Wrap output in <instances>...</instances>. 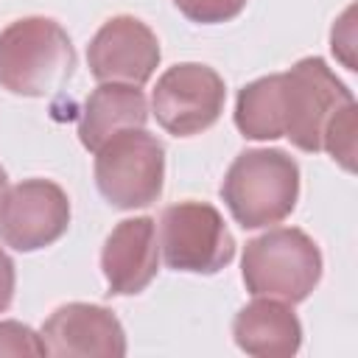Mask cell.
I'll use <instances>...</instances> for the list:
<instances>
[{"label": "cell", "mask_w": 358, "mask_h": 358, "mask_svg": "<svg viewBox=\"0 0 358 358\" xmlns=\"http://www.w3.org/2000/svg\"><path fill=\"white\" fill-rule=\"evenodd\" d=\"M355 103L352 92L319 56L246 84L235 101V126L249 140L288 137L299 151H322L330 120Z\"/></svg>", "instance_id": "cell-1"}, {"label": "cell", "mask_w": 358, "mask_h": 358, "mask_svg": "<svg viewBox=\"0 0 358 358\" xmlns=\"http://www.w3.org/2000/svg\"><path fill=\"white\" fill-rule=\"evenodd\" d=\"M221 199L243 229L280 224L299 199V165L282 148H249L235 157Z\"/></svg>", "instance_id": "cell-3"}, {"label": "cell", "mask_w": 358, "mask_h": 358, "mask_svg": "<svg viewBox=\"0 0 358 358\" xmlns=\"http://www.w3.org/2000/svg\"><path fill=\"white\" fill-rule=\"evenodd\" d=\"M101 268L109 285V294L131 296L148 288L159 268V246L154 218H126L120 221L101 252Z\"/></svg>", "instance_id": "cell-11"}, {"label": "cell", "mask_w": 358, "mask_h": 358, "mask_svg": "<svg viewBox=\"0 0 358 358\" xmlns=\"http://www.w3.org/2000/svg\"><path fill=\"white\" fill-rule=\"evenodd\" d=\"M162 255L168 268L215 274L235 257V238L221 213L207 201H179L159 218Z\"/></svg>", "instance_id": "cell-6"}, {"label": "cell", "mask_w": 358, "mask_h": 358, "mask_svg": "<svg viewBox=\"0 0 358 358\" xmlns=\"http://www.w3.org/2000/svg\"><path fill=\"white\" fill-rule=\"evenodd\" d=\"M227 101L224 78L201 62H182L168 67L151 92V112L157 123L173 137H190L210 129Z\"/></svg>", "instance_id": "cell-7"}, {"label": "cell", "mask_w": 358, "mask_h": 358, "mask_svg": "<svg viewBox=\"0 0 358 358\" xmlns=\"http://www.w3.org/2000/svg\"><path fill=\"white\" fill-rule=\"evenodd\" d=\"M48 355L59 358H120L126 355V333L117 316L103 305L67 302L59 305L42 324Z\"/></svg>", "instance_id": "cell-10"}, {"label": "cell", "mask_w": 358, "mask_h": 358, "mask_svg": "<svg viewBox=\"0 0 358 358\" xmlns=\"http://www.w3.org/2000/svg\"><path fill=\"white\" fill-rule=\"evenodd\" d=\"M322 148L344 171H352L355 168V162H352V157H355V103H350L347 109H341L330 120V126L324 131V140H322Z\"/></svg>", "instance_id": "cell-14"}, {"label": "cell", "mask_w": 358, "mask_h": 358, "mask_svg": "<svg viewBox=\"0 0 358 358\" xmlns=\"http://www.w3.org/2000/svg\"><path fill=\"white\" fill-rule=\"evenodd\" d=\"M241 274L252 296L296 305L308 299L322 280V252L308 232L277 227L246 243Z\"/></svg>", "instance_id": "cell-4"}, {"label": "cell", "mask_w": 358, "mask_h": 358, "mask_svg": "<svg viewBox=\"0 0 358 358\" xmlns=\"http://www.w3.org/2000/svg\"><path fill=\"white\" fill-rule=\"evenodd\" d=\"M14 282H17V274H14V260L3 252L0 246V313L8 310L11 299H14Z\"/></svg>", "instance_id": "cell-17"}, {"label": "cell", "mask_w": 358, "mask_h": 358, "mask_svg": "<svg viewBox=\"0 0 358 358\" xmlns=\"http://www.w3.org/2000/svg\"><path fill=\"white\" fill-rule=\"evenodd\" d=\"M90 73L103 81L143 87L159 64L157 34L131 14L109 17L87 48Z\"/></svg>", "instance_id": "cell-9"}, {"label": "cell", "mask_w": 358, "mask_h": 358, "mask_svg": "<svg viewBox=\"0 0 358 358\" xmlns=\"http://www.w3.org/2000/svg\"><path fill=\"white\" fill-rule=\"evenodd\" d=\"M70 227V199L50 179H25L0 201V241L17 252L56 243Z\"/></svg>", "instance_id": "cell-8"}, {"label": "cell", "mask_w": 358, "mask_h": 358, "mask_svg": "<svg viewBox=\"0 0 358 358\" xmlns=\"http://www.w3.org/2000/svg\"><path fill=\"white\" fill-rule=\"evenodd\" d=\"M0 355H48V347L28 324L0 322Z\"/></svg>", "instance_id": "cell-16"}, {"label": "cell", "mask_w": 358, "mask_h": 358, "mask_svg": "<svg viewBox=\"0 0 358 358\" xmlns=\"http://www.w3.org/2000/svg\"><path fill=\"white\" fill-rule=\"evenodd\" d=\"M165 148L145 129H120L95 151V185L117 210L148 207L159 199Z\"/></svg>", "instance_id": "cell-5"}, {"label": "cell", "mask_w": 358, "mask_h": 358, "mask_svg": "<svg viewBox=\"0 0 358 358\" xmlns=\"http://www.w3.org/2000/svg\"><path fill=\"white\" fill-rule=\"evenodd\" d=\"M235 344L246 355L257 358H288L302 347V324L282 299L257 296L243 305L232 322Z\"/></svg>", "instance_id": "cell-12"}, {"label": "cell", "mask_w": 358, "mask_h": 358, "mask_svg": "<svg viewBox=\"0 0 358 358\" xmlns=\"http://www.w3.org/2000/svg\"><path fill=\"white\" fill-rule=\"evenodd\" d=\"M148 120V103L140 87L103 81L90 92L78 117V140L87 151H98L120 129H143Z\"/></svg>", "instance_id": "cell-13"}, {"label": "cell", "mask_w": 358, "mask_h": 358, "mask_svg": "<svg viewBox=\"0 0 358 358\" xmlns=\"http://www.w3.org/2000/svg\"><path fill=\"white\" fill-rule=\"evenodd\" d=\"M173 6L190 20L201 25H218L235 20L243 8L246 0H173Z\"/></svg>", "instance_id": "cell-15"}, {"label": "cell", "mask_w": 358, "mask_h": 358, "mask_svg": "<svg viewBox=\"0 0 358 358\" xmlns=\"http://www.w3.org/2000/svg\"><path fill=\"white\" fill-rule=\"evenodd\" d=\"M6 185H8V176H6V171L0 168V201H3V196H6Z\"/></svg>", "instance_id": "cell-18"}, {"label": "cell", "mask_w": 358, "mask_h": 358, "mask_svg": "<svg viewBox=\"0 0 358 358\" xmlns=\"http://www.w3.org/2000/svg\"><path fill=\"white\" fill-rule=\"evenodd\" d=\"M76 50L67 31L50 17H22L0 31V87L45 98L73 76Z\"/></svg>", "instance_id": "cell-2"}]
</instances>
